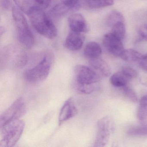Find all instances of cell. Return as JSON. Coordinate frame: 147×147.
Returning <instances> with one entry per match:
<instances>
[{"mask_svg": "<svg viewBox=\"0 0 147 147\" xmlns=\"http://www.w3.org/2000/svg\"><path fill=\"white\" fill-rule=\"evenodd\" d=\"M27 14L32 26L39 34L49 39L57 36L56 27L43 10L33 5Z\"/></svg>", "mask_w": 147, "mask_h": 147, "instance_id": "obj_1", "label": "cell"}, {"mask_svg": "<svg viewBox=\"0 0 147 147\" xmlns=\"http://www.w3.org/2000/svg\"><path fill=\"white\" fill-rule=\"evenodd\" d=\"M27 62L25 51L14 45H7L1 52L0 64L3 69H18L24 67Z\"/></svg>", "mask_w": 147, "mask_h": 147, "instance_id": "obj_2", "label": "cell"}, {"mask_svg": "<svg viewBox=\"0 0 147 147\" xmlns=\"http://www.w3.org/2000/svg\"><path fill=\"white\" fill-rule=\"evenodd\" d=\"M54 61L53 53L51 51L45 52L37 64L26 71L25 79L32 83H38L44 80L50 73Z\"/></svg>", "mask_w": 147, "mask_h": 147, "instance_id": "obj_3", "label": "cell"}, {"mask_svg": "<svg viewBox=\"0 0 147 147\" xmlns=\"http://www.w3.org/2000/svg\"><path fill=\"white\" fill-rule=\"evenodd\" d=\"M12 12L17 29L19 41L24 47L30 49L33 46L35 41L25 17L22 11L16 7H13Z\"/></svg>", "mask_w": 147, "mask_h": 147, "instance_id": "obj_4", "label": "cell"}, {"mask_svg": "<svg viewBox=\"0 0 147 147\" xmlns=\"http://www.w3.org/2000/svg\"><path fill=\"white\" fill-rule=\"evenodd\" d=\"M25 127V123L20 119L9 121L1 129V147H13L21 137Z\"/></svg>", "mask_w": 147, "mask_h": 147, "instance_id": "obj_5", "label": "cell"}, {"mask_svg": "<svg viewBox=\"0 0 147 147\" xmlns=\"http://www.w3.org/2000/svg\"><path fill=\"white\" fill-rule=\"evenodd\" d=\"M26 112V107L24 100L22 97H20L1 115L0 127L1 128L9 121L20 119Z\"/></svg>", "mask_w": 147, "mask_h": 147, "instance_id": "obj_6", "label": "cell"}, {"mask_svg": "<svg viewBox=\"0 0 147 147\" xmlns=\"http://www.w3.org/2000/svg\"><path fill=\"white\" fill-rule=\"evenodd\" d=\"M113 127V121L109 117H105L99 119L97 123L98 131L94 147H104L108 143Z\"/></svg>", "mask_w": 147, "mask_h": 147, "instance_id": "obj_7", "label": "cell"}, {"mask_svg": "<svg viewBox=\"0 0 147 147\" xmlns=\"http://www.w3.org/2000/svg\"><path fill=\"white\" fill-rule=\"evenodd\" d=\"M76 82L80 84L93 85L100 80L101 76L93 69L82 65L74 68Z\"/></svg>", "mask_w": 147, "mask_h": 147, "instance_id": "obj_8", "label": "cell"}, {"mask_svg": "<svg viewBox=\"0 0 147 147\" xmlns=\"http://www.w3.org/2000/svg\"><path fill=\"white\" fill-rule=\"evenodd\" d=\"M103 44L107 50L115 57H120L124 50L122 41L111 32L104 36Z\"/></svg>", "mask_w": 147, "mask_h": 147, "instance_id": "obj_9", "label": "cell"}, {"mask_svg": "<svg viewBox=\"0 0 147 147\" xmlns=\"http://www.w3.org/2000/svg\"><path fill=\"white\" fill-rule=\"evenodd\" d=\"M78 112L77 107L72 98H70L65 101L60 111L58 118L60 125L72 118Z\"/></svg>", "mask_w": 147, "mask_h": 147, "instance_id": "obj_10", "label": "cell"}, {"mask_svg": "<svg viewBox=\"0 0 147 147\" xmlns=\"http://www.w3.org/2000/svg\"><path fill=\"white\" fill-rule=\"evenodd\" d=\"M68 24L72 31L86 33L89 30L86 19L80 13H75L69 16Z\"/></svg>", "mask_w": 147, "mask_h": 147, "instance_id": "obj_11", "label": "cell"}, {"mask_svg": "<svg viewBox=\"0 0 147 147\" xmlns=\"http://www.w3.org/2000/svg\"><path fill=\"white\" fill-rule=\"evenodd\" d=\"M85 39V36L82 33L72 31L67 36L64 45L69 50L76 51L82 48Z\"/></svg>", "mask_w": 147, "mask_h": 147, "instance_id": "obj_12", "label": "cell"}, {"mask_svg": "<svg viewBox=\"0 0 147 147\" xmlns=\"http://www.w3.org/2000/svg\"><path fill=\"white\" fill-rule=\"evenodd\" d=\"M89 64L101 77H107L111 74V69L109 64L100 57L89 60Z\"/></svg>", "mask_w": 147, "mask_h": 147, "instance_id": "obj_13", "label": "cell"}, {"mask_svg": "<svg viewBox=\"0 0 147 147\" xmlns=\"http://www.w3.org/2000/svg\"><path fill=\"white\" fill-rule=\"evenodd\" d=\"M80 7L86 9H98L112 5L113 0H79Z\"/></svg>", "mask_w": 147, "mask_h": 147, "instance_id": "obj_14", "label": "cell"}, {"mask_svg": "<svg viewBox=\"0 0 147 147\" xmlns=\"http://www.w3.org/2000/svg\"><path fill=\"white\" fill-rule=\"evenodd\" d=\"M102 54V49L99 44L94 42H88L84 50L85 57L89 60L100 57Z\"/></svg>", "mask_w": 147, "mask_h": 147, "instance_id": "obj_15", "label": "cell"}, {"mask_svg": "<svg viewBox=\"0 0 147 147\" xmlns=\"http://www.w3.org/2000/svg\"><path fill=\"white\" fill-rule=\"evenodd\" d=\"M137 116L139 124L147 126V95L143 96L140 99Z\"/></svg>", "mask_w": 147, "mask_h": 147, "instance_id": "obj_16", "label": "cell"}, {"mask_svg": "<svg viewBox=\"0 0 147 147\" xmlns=\"http://www.w3.org/2000/svg\"><path fill=\"white\" fill-rule=\"evenodd\" d=\"M142 55L138 51L132 49H127L123 51L120 57L125 61L129 62H139Z\"/></svg>", "mask_w": 147, "mask_h": 147, "instance_id": "obj_17", "label": "cell"}, {"mask_svg": "<svg viewBox=\"0 0 147 147\" xmlns=\"http://www.w3.org/2000/svg\"><path fill=\"white\" fill-rule=\"evenodd\" d=\"M129 80L122 71L117 72L113 74L110 78V81L111 85L116 87H123L127 85Z\"/></svg>", "mask_w": 147, "mask_h": 147, "instance_id": "obj_18", "label": "cell"}, {"mask_svg": "<svg viewBox=\"0 0 147 147\" xmlns=\"http://www.w3.org/2000/svg\"><path fill=\"white\" fill-rule=\"evenodd\" d=\"M107 24L108 26L112 27L114 25L120 22H124V18L123 14L118 11L111 12L107 18Z\"/></svg>", "mask_w": 147, "mask_h": 147, "instance_id": "obj_19", "label": "cell"}, {"mask_svg": "<svg viewBox=\"0 0 147 147\" xmlns=\"http://www.w3.org/2000/svg\"><path fill=\"white\" fill-rule=\"evenodd\" d=\"M111 33L121 41L124 38L125 35V28L124 22H120L112 27Z\"/></svg>", "mask_w": 147, "mask_h": 147, "instance_id": "obj_20", "label": "cell"}, {"mask_svg": "<svg viewBox=\"0 0 147 147\" xmlns=\"http://www.w3.org/2000/svg\"><path fill=\"white\" fill-rule=\"evenodd\" d=\"M69 11H70L69 8L61 2L52 7L50 12L51 15L55 17H60L66 14Z\"/></svg>", "mask_w": 147, "mask_h": 147, "instance_id": "obj_21", "label": "cell"}, {"mask_svg": "<svg viewBox=\"0 0 147 147\" xmlns=\"http://www.w3.org/2000/svg\"><path fill=\"white\" fill-rule=\"evenodd\" d=\"M127 134L135 136H147V126L141 125L131 127L128 130Z\"/></svg>", "mask_w": 147, "mask_h": 147, "instance_id": "obj_22", "label": "cell"}, {"mask_svg": "<svg viewBox=\"0 0 147 147\" xmlns=\"http://www.w3.org/2000/svg\"><path fill=\"white\" fill-rule=\"evenodd\" d=\"M123 91L124 94L129 100L133 102L138 101V98L135 92L127 85L123 87Z\"/></svg>", "mask_w": 147, "mask_h": 147, "instance_id": "obj_23", "label": "cell"}, {"mask_svg": "<svg viewBox=\"0 0 147 147\" xmlns=\"http://www.w3.org/2000/svg\"><path fill=\"white\" fill-rule=\"evenodd\" d=\"M19 8L27 14L30 8L33 6L30 5L28 0H13Z\"/></svg>", "mask_w": 147, "mask_h": 147, "instance_id": "obj_24", "label": "cell"}, {"mask_svg": "<svg viewBox=\"0 0 147 147\" xmlns=\"http://www.w3.org/2000/svg\"><path fill=\"white\" fill-rule=\"evenodd\" d=\"M121 71L129 80L136 78L137 76V73L136 70L129 66L123 67Z\"/></svg>", "mask_w": 147, "mask_h": 147, "instance_id": "obj_25", "label": "cell"}, {"mask_svg": "<svg viewBox=\"0 0 147 147\" xmlns=\"http://www.w3.org/2000/svg\"><path fill=\"white\" fill-rule=\"evenodd\" d=\"M61 1L70 10H78L80 8L79 0H61Z\"/></svg>", "mask_w": 147, "mask_h": 147, "instance_id": "obj_26", "label": "cell"}, {"mask_svg": "<svg viewBox=\"0 0 147 147\" xmlns=\"http://www.w3.org/2000/svg\"><path fill=\"white\" fill-rule=\"evenodd\" d=\"M76 87L78 91L86 94L92 92L94 89L93 85L80 84L76 82Z\"/></svg>", "mask_w": 147, "mask_h": 147, "instance_id": "obj_27", "label": "cell"}, {"mask_svg": "<svg viewBox=\"0 0 147 147\" xmlns=\"http://www.w3.org/2000/svg\"><path fill=\"white\" fill-rule=\"evenodd\" d=\"M34 2L35 6L42 10L48 8L51 4L52 0H32Z\"/></svg>", "mask_w": 147, "mask_h": 147, "instance_id": "obj_28", "label": "cell"}, {"mask_svg": "<svg viewBox=\"0 0 147 147\" xmlns=\"http://www.w3.org/2000/svg\"><path fill=\"white\" fill-rule=\"evenodd\" d=\"M138 63L143 69L147 71V53L142 55Z\"/></svg>", "mask_w": 147, "mask_h": 147, "instance_id": "obj_29", "label": "cell"}, {"mask_svg": "<svg viewBox=\"0 0 147 147\" xmlns=\"http://www.w3.org/2000/svg\"><path fill=\"white\" fill-rule=\"evenodd\" d=\"M139 34L142 39L147 41V24L143 25L140 27L139 30Z\"/></svg>", "mask_w": 147, "mask_h": 147, "instance_id": "obj_30", "label": "cell"}, {"mask_svg": "<svg viewBox=\"0 0 147 147\" xmlns=\"http://www.w3.org/2000/svg\"><path fill=\"white\" fill-rule=\"evenodd\" d=\"M1 6L4 8H7L10 5L9 0H1Z\"/></svg>", "mask_w": 147, "mask_h": 147, "instance_id": "obj_31", "label": "cell"}]
</instances>
